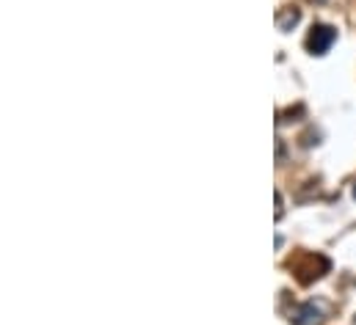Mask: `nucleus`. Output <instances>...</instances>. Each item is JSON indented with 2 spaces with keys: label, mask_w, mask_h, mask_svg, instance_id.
<instances>
[{
  "label": "nucleus",
  "mask_w": 356,
  "mask_h": 325,
  "mask_svg": "<svg viewBox=\"0 0 356 325\" xmlns=\"http://www.w3.org/2000/svg\"><path fill=\"white\" fill-rule=\"evenodd\" d=\"M298 19H301V11H298V8H282V11L276 14V25H279L282 33L293 31V28L298 25Z\"/></svg>",
  "instance_id": "4"
},
{
  "label": "nucleus",
  "mask_w": 356,
  "mask_h": 325,
  "mask_svg": "<svg viewBox=\"0 0 356 325\" xmlns=\"http://www.w3.org/2000/svg\"><path fill=\"white\" fill-rule=\"evenodd\" d=\"M354 325H356V323H354Z\"/></svg>",
  "instance_id": "7"
},
{
  "label": "nucleus",
  "mask_w": 356,
  "mask_h": 325,
  "mask_svg": "<svg viewBox=\"0 0 356 325\" xmlns=\"http://www.w3.org/2000/svg\"><path fill=\"white\" fill-rule=\"evenodd\" d=\"M354 199H356V185H354Z\"/></svg>",
  "instance_id": "6"
},
{
  "label": "nucleus",
  "mask_w": 356,
  "mask_h": 325,
  "mask_svg": "<svg viewBox=\"0 0 356 325\" xmlns=\"http://www.w3.org/2000/svg\"><path fill=\"white\" fill-rule=\"evenodd\" d=\"M334 42H337V31L332 25H315L307 36V50L312 56H326Z\"/></svg>",
  "instance_id": "2"
},
{
  "label": "nucleus",
  "mask_w": 356,
  "mask_h": 325,
  "mask_svg": "<svg viewBox=\"0 0 356 325\" xmlns=\"http://www.w3.org/2000/svg\"><path fill=\"white\" fill-rule=\"evenodd\" d=\"M290 320H293V325H321L326 320V309H323V303L307 301V303H301V306L293 309Z\"/></svg>",
  "instance_id": "3"
},
{
  "label": "nucleus",
  "mask_w": 356,
  "mask_h": 325,
  "mask_svg": "<svg viewBox=\"0 0 356 325\" xmlns=\"http://www.w3.org/2000/svg\"><path fill=\"white\" fill-rule=\"evenodd\" d=\"M282 212H284V201H282V193L276 190V218H282Z\"/></svg>",
  "instance_id": "5"
},
{
  "label": "nucleus",
  "mask_w": 356,
  "mask_h": 325,
  "mask_svg": "<svg viewBox=\"0 0 356 325\" xmlns=\"http://www.w3.org/2000/svg\"><path fill=\"white\" fill-rule=\"evenodd\" d=\"M329 267H332L329 259L321 256V253H304V256H298L296 265H293L296 278H298L301 284H312V281H318L323 273H329Z\"/></svg>",
  "instance_id": "1"
}]
</instances>
